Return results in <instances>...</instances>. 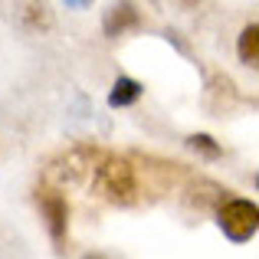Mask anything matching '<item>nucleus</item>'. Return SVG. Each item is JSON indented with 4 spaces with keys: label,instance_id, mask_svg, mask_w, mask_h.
<instances>
[{
    "label": "nucleus",
    "instance_id": "obj_1",
    "mask_svg": "<svg viewBox=\"0 0 259 259\" xmlns=\"http://www.w3.org/2000/svg\"><path fill=\"white\" fill-rule=\"evenodd\" d=\"M95 187L115 203H132L138 184H135V171L128 167V161L102 158V164L95 167Z\"/></svg>",
    "mask_w": 259,
    "mask_h": 259
},
{
    "label": "nucleus",
    "instance_id": "obj_2",
    "mask_svg": "<svg viewBox=\"0 0 259 259\" xmlns=\"http://www.w3.org/2000/svg\"><path fill=\"white\" fill-rule=\"evenodd\" d=\"M217 227H220L233 243L253 240L256 227H259V207L253 200H227L220 210H217Z\"/></svg>",
    "mask_w": 259,
    "mask_h": 259
},
{
    "label": "nucleus",
    "instance_id": "obj_3",
    "mask_svg": "<svg viewBox=\"0 0 259 259\" xmlns=\"http://www.w3.org/2000/svg\"><path fill=\"white\" fill-rule=\"evenodd\" d=\"M36 203H39V213H43V220H46L50 236L53 240H63L66 227H69V203H66V197L56 194V190H50V187H39Z\"/></svg>",
    "mask_w": 259,
    "mask_h": 259
},
{
    "label": "nucleus",
    "instance_id": "obj_4",
    "mask_svg": "<svg viewBox=\"0 0 259 259\" xmlns=\"http://www.w3.org/2000/svg\"><path fill=\"white\" fill-rule=\"evenodd\" d=\"M138 23H141V13L135 4H112L105 10V17H102L105 36H121L128 30H138Z\"/></svg>",
    "mask_w": 259,
    "mask_h": 259
},
{
    "label": "nucleus",
    "instance_id": "obj_5",
    "mask_svg": "<svg viewBox=\"0 0 259 259\" xmlns=\"http://www.w3.org/2000/svg\"><path fill=\"white\" fill-rule=\"evenodd\" d=\"M141 95H145V85H141L138 79L118 76L112 82V92H108V105H112V108H128V105H135Z\"/></svg>",
    "mask_w": 259,
    "mask_h": 259
},
{
    "label": "nucleus",
    "instance_id": "obj_6",
    "mask_svg": "<svg viewBox=\"0 0 259 259\" xmlns=\"http://www.w3.org/2000/svg\"><path fill=\"white\" fill-rule=\"evenodd\" d=\"M236 56H240V63L256 66V59H259V26L256 23L243 26L240 39H236Z\"/></svg>",
    "mask_w": 259,
    "mask_h": 259
},
{
    "label": "nucleus",
    "instance_id": "obj_7",
    "mask_svg": "<svg viewBox=\"0 0 259 259\" xmlns=\"http://www.w3.org/2000/svg\"><path fill=\"white\" fill-rule=\"evenodd\" d=\"M187 148L194 154H200V158H207V161H217V158H220V145H217L213 135H203V132L187 135Z\"/></svg>",
    "mask_w": 259,
    "mask_h": 259
},
{
    "label": "nucleus",
    "instance_id": "obj_8",
    "mask_svg": "<svg viewBox=\"0 0 259 259\" xmlns=\"http://www.w3.org/2000/svg\"><path fill=\"white\" fill-rule=\"evenodd\" d=\"M23 20H26V26H33V30H39V26H50L53 23V17H50V7L46 4H26L23 7Z\"/></svg>",
    "mask_w": 259,
    "mask_h": 259
},
{
    "label": "nucleus",
    "instance_id": "obj_9",
    "mask_svg": "<svg viewBox=\"0 0 259 259\" xmlns=\"http://www.w3.org/2000/svg\"><path fill=\"white\" fill-rule=\"evenodd\" d=\"M164 39H167V43H174V46H177V50H181V53H190V50H187V43H184V39L177 36L174 30H167V33H164Z\"/></svg>",
    "mask_w": 259,
    "mask_h": 259
},
{
    "label": "nucleus",
    "instance_id": "obj_10",
    "mask_svg": "<svg viewBox=\"0 0 259 259\" xmlns=\"http://www.w3.org/2000/svg\"><path fill=\"white\" fill-rule=\"evenodd\" d=\"M66 7H72V10H85L89 4H85V0H69V4H66Z\"/></svg>",
    "mask_w": 259,
    "mask_h": 259
},
{
    "label": "nucleus",
    "instance_id": "obj_11",
    "mask_svg": "<svg viewBox=\"0 0 259 259\" xmlns=\"http://www.w3.org/2000/svg\"><path fill=\"white\" fill-rule=\"evenodd\" d=\"M85 259H105V256H102V253H89Z\"/></svg>",
    "mask_w": 259,
    "mask_h": 259
}]
</instances>
